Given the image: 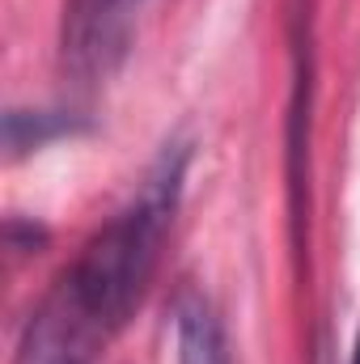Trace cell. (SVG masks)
I'll return each mask as SVG.
<instances>
[{"label": "cell", "instance_id": "cell-3", "mask_svg": "<svg viewBox=\"0 0 360 364\" xmlns=\"http://www.w3.org/2000/svg\"><path fill=\"white\" fill-rule=\"evenodd\" d=\"M174 339H179V364H229L225 326L208 296L182 292L174 309Z\"/></svg>", "mask_w": 360, "mask_h": 364}, {"label": "cell", "instance_id": "cell-2", "mask_svg": "<svg viewBox=\"0 0 360 364\" xmlns=\"http://www.w3.org/2000/svg\"><path fill=\"white\" fill-rule=\"evenodd\" d=\"M149 0H64L60 55L77 81H106L127 60Z\"/></svg>", "mask_w": 360, "mask_h": 364}, {"label": "cell", "instance_id": "cell-5", "mask_svg": "<svg viewBox=\"0 0 360 364\" xmlns=\"http://www.w3.org/2000/svg\"><path fill=\"white\" fill-rule=\"evenodd\" d=\"M352 364H360V339H356V356H352Z\"/></svg>", "mask_w": 360, "mask_h": 364}, {"label": "cell", "instance_id": "cell-4", "mask_svg": "<svg viewBox=\"0 0 360 364\" xmlns=\"http://www.w3.org/2000/svg\"><path fill=\"white\" fill-rule=\"evenodd\" d=\"M77 132H85V119L73 114V110H9L4 114V149H9V161H17L26 153H38L51 140L77 136Z\"/></svg>", "mask_w": 360, "mask_h": 364}, {"label": "cell", "instance_id": "cell-1", "mask_svg": "<svg viewBox=\"0 0 360 364\" xmlns=\"http://www.w3.org/2000/svg\"><path fill=\"white\" fill-rule=\"evenodd\" d=\"M191 144L170 140L140 191L77 250L21 331L17 364H97L144 305L179 216Z\"/></svg>", "mask_w": 360, "mask_h": 364}]
</instances>
